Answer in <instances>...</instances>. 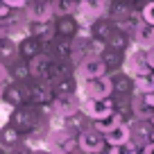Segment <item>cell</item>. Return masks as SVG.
I'll return each instance as SVG.
<instances>
[{
	"instance_id": "cell-17",
	"label": "cell",
	"mask_w": 154,
	"mask_h": 154,
	"mask_svg": "<svg viewBox=\"0 0 154 154\" xmlns=\"http://www.w3.org/2000/svg\"><path fill=\"white\" fill-rule=\"evenodd\" d=\"M50 61H52V54L48 50L34 54L32 59H27V68H29V79H43L45 70H48Z\"/></svg>"
},
{
	"instance_id": "cell-7",
	"label": "cell",
	"mask_w": 154,
	"mask_h": 154,
	"mask_svg": "<svg viewBox=\"0 0 154 154\" xmlns=\"http://www.w3.org/2000/svg\"><path fill=\"white\" fill-rule=\"evenodd\" d=\"M77 147L82 149L84 154H100V152H104L106 143H104V136L91 125L82 134H77Z\"/></svg>"
},
{
	"instance_id": "cell-18",
	"label": "cell",
	"mask_w": 154,
	"mask_h": 154,
	"mask_svg": "<svg viewBox=\"0 0 154 154\" xmlns=\"http://www.w3.org/2000/svg\"><path fill=\"white\" fill-rule=\"evenodd\" d=\"M79 20L77 16H57L54 18V29H57V36L63 38H75L79 34Z\"/></svg>"
},
{
	"instance_id": "cell-26",
	"label": "cell",
	"mask_w": 154,
	"mask_h": 154,
	"mask_svg": "<svg viewBox=\"0 0 154 154\" xmlns=\"http://www.w3.org/2000/svg\"><path fill=\"white\" fill-rule=\"evenodd\" d=\"M77 5H79V0H54L52 2L54 18H57V16H75Z\"/></svg>"
},
{
	"instance_id": "cell-22",
	"label": "cell",
	"mask_w": 154,
	"mask_h": 154,
	"mask_svg": "<svg viewBox=\"0 0 154 154\" xmlns=\"http://www.w3.org/2000/svg\"><path fill=\"white\" fill-rule=\"evenodd\" d=\"M18 143H23V134H20L14 125L2 122V125H0V147L11 149L14 145H18Z\"/></svg>"
},
{
	"instance_id": "cell-4",
	"label": "cell",
	"mask_w": 154,
	"mask_h": 154,
	"mask_svg": "<svg viewBox=\"0 0 154 154\" xmlns=\"http://www.w3.org/2000/svg\"><path fill=\"white\" fill-rule=\"evenodd\" d=\"M106 14H109V0H79L75 16L82 27H88L93 20L104 18Z\"/></svg>"
},
{
	"instance_id": "cell-6",
	"label": "cell",
	"mask_w": 154,
	"mask_h": 154,
	"mask_svg": "<svg viewBox=\"0 0 154 154\" xmlns=\"http://www.w3.org/2000/svg\"><path fill=\"white\" fill-rule=\"evenodd\" d=\"M75 75H77L79 82H84V79H95V77L109 75V68H106L102 57H84L82 61L77 63Z\"/></svg>"
},
{
	"instance_id": "cell-20",
	"label": "cell",
	"mask_w": 154,
	"mask_h": 154,
	"mask_svg": "<svg viewBox=\"0 0 154 154\" xmlns=\"http://www.w3.org/2000/svg\"><path fill=\"white\" fill-rule=\"evenodd\" d=\"M7 68H9V82H16V84H27V82H29L27 59L16 57L11 63H7Z\"/></svg>"
},
{
	"instance_id": "cell-21",
	"label": "cell",
	"mask_w": 154,
	"mask_h": 154,
	"mask_svg": "<svg viewBox=\"0 0 154 154\" xmlns=\"http://www.w3.org/2000/svg\"><path fill=\"white\" fill-rule=\"evenodd\" d=\"M48 52L52 54L54 59H61V61H70V57H72V38L57 36V38L52 41V45L48 48Z\"/></svg>"
},
{
	"instance_id": "cell-8",
	"label": "cell",
	"mask_w": 154,
	"mask_h": 154,
	"mask_svg": "<svg viewBox=\"0 0 154 154\" xmlns=\"http://www.w3.org/2000/svg\"><path fill=\"white\" fill-rule=\"evenodd\" d=\"M41 41L43 50H48L52 45V41L57 38V29H54V20H27V32Z\"/></svg>"
},
{
	"instance_id": "cell-3",
	"label": "cell",
	"mask_w": 154,
	"mask_h": 154,
	"mask_svg": "<svg viewBox=\"0 0 154 154\" xmlns=\"http://www.w3.org/2000/svg\"><path fill=\"white\" fill-rule=\"evenodd\" d=\"M79 95L82 100H104L113 95V79L111 75H102L95 79H84L79 82Z\"/></svg>"
},
{
	"instance_id": "cell-45",
	"label": "cell",
	"mask_w": 154,
	"mask_h": 154,
	"mask_svg": "<svg viewBox=\"0 0 154 154\" xmlns=\"http://www.w3.org/2000/svg\"><path fill=\"white\" fill-rule=\"evenodd\" d=\"M50 2H54V0H50Z\"/></svg>"
},
{
	"instance_id": "cell-33",
	"label": "cell",
	"mask_w": 154,
	"mask_h": 154,
	"mask_svg": "<svg viewBox=\"0 0 154 154\" xmlns=\"http://www.w3.org/2000/svg\"><path fill=\"white\" fill-rule=\"evenodd\" d=\"M5 2H7L9 7H11V9H25L29 0H5Z\"/></svg>"
},
{
	"instance_id": "cell-28",
	"label": "cell",
	"mask_w": 154,
	"mask_h": 154,
	"mask_svg": "<svg viewBox=\"0 0 154 154\" xmlns=\"http://www.w3.org/2000/svg\"><path fill=\"white\" fill-rule=\"evenodd\" d=\"M106 50V41L100 36H88L86 38V57H102V52Z\"/></svg>"
},
{
	"instance_id": "cell-24",
	"label": "cell",
	"mask_w": 154,
	"mask_h": 154,
	"mask_svg": "<svg viewBox=\"0 0 154 154\" xmlns=\"http://www.w3.org/2000/svg\"><path fill=\"white\" fill-rule=\"evenodd\" d=\"M16 57H18V38H14V36L0 38V61L11 63Z\"/></svg>"
},
{
	"instance_id": "cell-25",
	"label": "cell",
	"mask_w": 154,
	"mask_h": 154,
	"mask_svg": "<svg viewBox=\"0 0 154 154\" xmlns=\"http://www.w3.org/2000/svg\"><path fill=\"white\" fill-rule=\"evenodd\" d=\"M120 122H122V116L118 113V111H113V113H111V116H106V118H100V120H93L91 125L95 127V129L100 131V134H106V131H111L116 125H120Z\"/></svg>"
},
{
	"instance_id": "cell-30",
	"label": "cell",
	"mask_w": 154,
	"mask_h": 154,
	"mask_svg": "<svg viewBox=\"0 0 154 154\" xmlns=\"http://www.w3.org/2000/svg\"><path fill=\"white\" fill-rule=\"evenodd\" d=\"M140 16H143V23H147V25H152V27H154V0H149L147 5L143 7Z\"/></svg>"
},
{
	"instance_id": "cell-23",
	"label": "cell",
	"mask_w": 154,
	"mask_h": 154,
	"mask_svg": "<svg viewBox=\"0 0 154 154\" xmlns=\"http://www.w3.org/2000/svg\"><path fill=\"white\" fill-rule=\"evenodd\" d=\"M104 136V143L106 145H122L127 140H131V131H129V125L127 122H120V125H116L111 131H106Z\"/></svg>"
},
{
	"instance_id": "cell-35",
	"label": "cell",
	"mask_w": 154,
	"mask_h": 154,
	"mask_svg": "<svg viewBox=\"0 0 154 154\" xmlns=\"http://www.w3.org/2000/svg\"><path fill=\"white\" fill-rule=\"evenodd\" d=\"M5 36H11V32H9L7 20H0V38H5Z\"/></svg>"
},
{
	"instance_id": "cell-9",
	"label": "cell",
	"mask_w": 154,
	"mask_h": 154,
	"mask_svg": "<svg viewBox=\"0 0 154 154\" xmlns=\"http://www.w3.org/2000/svg\"><path fill=\"white\" fill-rule=\"evenodd\" d=\"M79 109L86 113V118L93 120H100V118H106L116 111V102H113V95L111 97H104V100H82V106Z\"/></svg>"
},
{
	"instance_id": "cell-34",
	"label": "cell",
	"mask_w": 154,
	"mask_h": 154,
	"mask_svg": "<svg viewBox=\"0 0 154 154\" xmlns=\"http://www.w3.org/2000/svg\"><path fill=\"white\" fill-rule=\"evenodd\" d=\"M9 82V68H7V63L0 61V84Z\"/></svg>"
},
{
	"instance_id": "cell-10",
	"label": "cell",
	"mask_w": 154,
	"mask_h": 154,
	"mask_svg": "<svg viewBox=\"0 0 154 154\" xmlns=\"http://www.w3.org/2000/svg\"><path fill=\"white\" fill-rule=\"evenodd\" d=\"M50 106H52L54 120H61L63 116L79 111V106H82V95H79V93H77V95H63V97L54 95L52 102H50Z\"/></svg>"
},
{
	"instance_id": "cell-16",
	"label": "cell",
	"mask_w": 154,
	"mask_h": 154,
	"mask_svg": "<svg viewBox=\"0 0 154 154\" xmlns=\"http://www.w3.org/2000/svg\"><path fill=\"white\" fill-rule=\"evenodd\" d=\"M52 93L57 97H63V95H77L79 93V79H77L75 72H68V75L59 77L57 82L52 84Z\"/></svg>"
},
{
	"instance_id": "cell-37",
	"label": "cell",
	"mask_w": 154,
	"mask_h": 154,
	"mask_svg": "<svg viewBox=\"0 0 154 154\" xmlns=\"http://www.w3.org/2000/svg\"><path fill=\"white\" fill-rule=\"evenodd\" d=\"M29 154H50V149L45 147V145H38V147H32V149H29Z\"/></svg>"
},
{
	"instance_id": "cell-27",
	"label": "cell",
	"mask_w": 154,
	"mask_h": 154,
	"mask_svg": "<svg viewBox=\"0 0 154 154\" xmlns=\"http://www.w3.org/2000/svg\"><path fill=\"white\" fill-rule=\"evenodd\" d=\"M134 88H136V93H140V95L154 91V70H152V72H145V75L134 77Z\"/></svg>"
},
{
	"instance_id": "cell-42",
	"label": "cell",
	"mask_w": 154,
	"mask_h": 154,
	"mask_svg": "<svg viewBox=\"0 0 154 154\" xmlns=\"http://www.w3.org/2000/svg\"><path fill=\"white\" fill-rule=\"evenodd\" d=\"M149 140L154 143V127H152V131H149Z\"/></svg>"
},
{
	"instance_id": "cell-29",
	"label": "cell",
	"mask_w": 154,
	"mask_h": 154,
	"mask_svg": "<svg viewBox=\"0 0 154 154\" xmlns=\"http://www.w3.org/2000/svg\"><path fill=\"white\" fill-rule=\"evenodd\" d=\"M104 154H140V149L136 147L131 140H127V143H122V145H106Z\"/></svg>"
},
{
	"instance_id": "cell-11",
	"label": "cell",
	"mask_w": 154,
	"mask_h": 154,
	"mask_svg": "<svg viewBox=\"0 0 154 154\" xmlns=\"http://www.w3.org/2000/svg\"><path fill=\"white\" fill-rule=\"evenodd\" d=\"M125 72H127V75H131V77L152 72V68H149V63H147V57H145V50L143 48L131 50V52L125 57Z\"/></svg>"
},
{
	"instance_id": "cell-12",
	"label": "cell",
	"mask_w": 154,
	"mask_h": 154,
	"mask_svg": "<svg viewBox=\"0 0 154 154\" xmlns=\"http://www.w3.org/2000/svg\"><path fill=\"white\" fill-rule=\"evenodd\" d=\"M23 11L27 20H54V9L50 0H29Z\"/></svg>"
},
{
	"instance_id": "cell-15",
	"label": "cell",
	"mask_w": 154,
	"mask_h": 154,
	"mask_svg": "<svg viewBox=\"0 0 154 154\" xmlns=\"http://www.w3.org/2000/svg\"><path fill=\"white\" fill-rule=\"evenodd\" d=\"M0 104L9 106V109L25 104V84L5 82V91H2V102H0Z\"/></svg>"
},
{
	"instance_id": "cell-36",
	"label": "cell",
	"mask_w": 154,
	"mask_h": 154,
	"mask_svg": "<svg viewBox=\"0 0 154 154\" xmlns=\"http://www.w3.org/2000/svg\"><path fill=\"white\" fill-rule=\"evenodd\" d=\"M145 57H147V63H149V68L154 70V45H152V48H147V50H145Z\"/></svg>"
},
{
	"instance_id": "cell-44",
	"label": "cell",
	"mask_w": 154,
	"mask_h": 154,
	"mask_svg": "<svg viewBox=\"0 0 154 154\" xmlns=\"http://www.w3.org/2000/svg\"><path fill=\"white\" fill-rule=\"evenodd\" d=\"M0 154H7V149H5V147H0Z\"/></svg>"
},
{
	"instance_id": "cell-39",
	"label": "cell",
	"mask_w": 154,
	"mask_h": 154,
	"mask_svg": "<svg viewBox=\"0 0 154 154\" xmlns=\"http://www.w3.org/2000/svg\"><path fill=\"white\" fill-rule=\"evenodd\" d=\"M143 100H145V102H147V104H149V106H152V109H154V91L145 93V95H143Z\"/></svg>"
},
{
	"instance_id": "cell-38",
	"label": "cell",
	"mask_w": 154,
	"mask_h": 154,
	"mask_svg": "<svg viewBox=\"0 0 154 154\" xmlns=\"http://www.w3.org/2000/svg\"><path fill=\"white\" fill-rule=\"evenodd\" d=\"M140 154H154V143H152V140L145 143L143 147H140Z\"/></svg>"
},
{
	"instance_id": "cell-40",
	"label": "cell",
	"mask_w": 154,
	"mask_h": 154,
	"mask_svg": "<svg viewBox=\"0 0 154 154\" xmlns=\"http://www.w3.org/2000/svg\"><path fill=\"white\" fill-rule=\"evenodd\" d=\"M68 154H84V152H82V149H79V147H75V149H70V152H68Z\"/></svg>"
},
{
	"instance_id": "cell-32",
	"label": "cell",
	"mask_w": 154,
	"mask_h": 154,
	"mask_svg": "<svg viewBox=\"0 0 154 154\" xmlns=\"http://www.w3.org/2000/svg\"><path fill=\"white\" fill-rule=\"evenodd\" d=\"M11 11H14V9H11V7L7 5L5 0H0V20H5V18H9V14H11Z\"/></svg>"
},
{
	"instance_id": "cell-41",
	"label": "cell",
	"mask_w": 154,
	"mask_h": 154,
	"mask_svg": "<svg viewBox=\"0 0 154 154\" xmlns=\"http://www.w3.org/2000/svg\"><path fill=\"white\" fill-rule=\"evenodd\" d=\"M2 91H5V84H0V102H2Z\"/></svg>"
},
{
	"instance_id": "cell-2",
	"label": "cell",
	"mask_w": 154,
	"mask_h": 154,
	"mask_svg": "<svg viewBox=\"0 0 154 154\" xmlns=\"http://www.w3.org/2000/svg\"><path fill=\"white\" fill-rule=\"evenodd\" d=\"M43 145L50 149V154H68L70 149L77 147V136L61 125H52Z\"/></svg>"
},
{
	"instance_id": "cell-5",
	"label": "cell",
	"mask_w": 154,
	"mask_h": 154,
	"mask_svg": "<svg viewBox=\"0 0 154 154\" xmlns=\"http://www.w3.org/2000/svg\"><path fill=\"white\" fill-rule=\"evenodd\" d=\"M54 93H52V86L41 79H29L25 84V102L27 104H34V106H41V104H48L52 102Z\"/></svg>"
},
{
	"instance_id": "cell-43",
	"label": "cell",
	"mask_w": 154,
	"mask_h": 154,
	"mask_svg": "<svg viewBox=\"0 0 154 154\" xmlns=\"http://www.w3.org/2000/svg\"><path fill=\"white\" fill-rule=\"evenodd\" d=\"M149 125H152V127H154V113H152V118H149Z\"/></svg>"
},
{
	"instance_id": "cell-1",
	"label": "cell",
	"mask_w": 154,
	"mask_h": 154,
	"mask_svg": "<svg viewBox=\"0 0 154 154\" xmlns=\"http://www.w3.org/2000/svg\"><path fill=\"white\" fill-rule=\"evenodd\" d=\"M41 120V113H38V106L34 104H20V106H14V109H9V116H7V122L9 125H14L16 129L20 131V134H27L29 129H32L36 122Z\"/></svg>"
},
{
	"instance_id": "cell-14",
	"label": "cell",
	"mask_w": 154,
	"mask_h": 154,
	"mask_svg": "<svg viewBox=\"0 0 154 154\" xmlns=\"http://www.w3.org/2000/svg\"><path fill=\"white\" fill-rule=\"evenodd\" d=\"M52 125H61V127H66L68 131H72V134L77 136V134H82L86 127H91V118H86V113L79 109V111H75V113L63 116L61 120H54Z\"/></svg>"
},
{
	"instance_id": "cell-19",
	"label": "cell",
	"mask_w": 154,
	"mask_h": 154,
	"mask_svg": "<svg viewBox=\"0 0 154 154\" xmlns=\"http://www.w3.org/2000/svg\"><path fill=\"white\" fill-rule=\"evenodd\" d=\"M43 52V45H41V41H38L36 36H32V34H23V36L18 38V57L23 59H32L34 54Z\"/></svg>"
},
{
	"instance_id": "cell-13",
	"label": "cell",
	"mask_w": 154,
	"mask_h": 154,
	"mask_svg": "<svg viewBox=\"0 0 154 154\" xmlns=\"http://www.w3.org/2000/svg\"><path fill=\"white\" fill-rule=\"evenodd\" d=\"M50 129H52V120H48V118H41V120L36 122V125L32 127V129L27 131V134L23 136V143H27L29 147H38V145H43L45 138H48Z\"/></svg>"
},
{
	"instance_id": "cell-31",
	"label": "cell",
	"mask_w": 154,
	"mask_h": 154,
	"mask_svg": "<svg viewBox=\"0 0 154 154\" xmlns=\"http://www.w3.org/2000/svg\"><path fill=\"white\" fill-rule=\"evenodd\" d=\"M29 145L27 143H18V145H14L11 149H7V154H29Z\"/></svg>"
}]
</instances>
